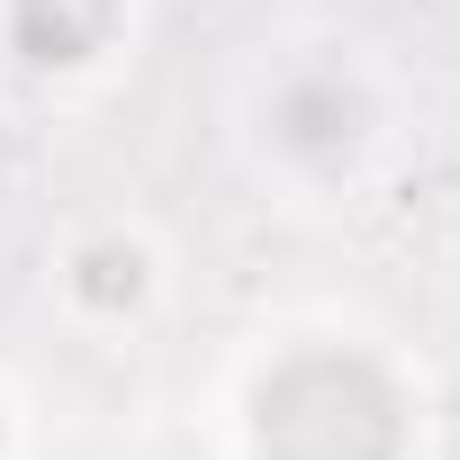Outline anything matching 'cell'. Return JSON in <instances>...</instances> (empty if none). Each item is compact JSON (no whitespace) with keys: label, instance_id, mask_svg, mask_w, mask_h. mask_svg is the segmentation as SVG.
<instances>
[{"label":"cell","instance_id":"1","mask_svg":"<svg viewBox=\"0 0 460 460\" xmlns=\"http://www.w3.org/2000/svg\"><path fill=\"white\" fill-rule=\"evenodd\" d=\"M253 451L262 460H406V388L343 343L289 352L253 388Z\"/></svg>","mask_w":460,"mask_h":460},{"label":"cell","instance_id":"2","mask_svg":"<svg viewBox=\"0 0 460 460\" xmlns=\"http://www.w3.org/2000/svg\"><path fill=\"white\" fill-rule=\"evenodd\" d=\"M262 127H271V145H280L298 172H343V163L370 145L379 118H370L361 73H343V64H298V73H280Z\"/></svg>","mask_w":460,"mask_h":460},{"label":"cell","instance_id":"3","mask_svg":"<svg viewBox=\"0 0 460 460\" xmlns=\"http://www.w3.org/2000/svg\"><path fill=\"white\" fill-rule=\"evenodd\" d=\"M118 37V0H10V46L28 64H91Z\"/></svg>","mask_w":460,"mask_h":460},{"label":"cell","instance_id":"4","mask_svg":"<svg viewBox=\"0 0 460 460\" xmlns=\"http://www.w3.org/2000/svg\"><path fill=\"white\" fill-rule=\"evenodd\" d=\"M64 289H73V298H100V307H136V298L154 289V262H145V244L100 235V244H82V253H73Z\"/></svg>","mask_w":460,"mask_h":460}]
</instances>
